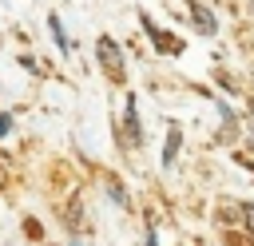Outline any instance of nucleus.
Here are the masks:
<instances>
[{
  "mask_svg": "<svg viewBox=\"0 0 254 246\" xmlns=\"http://www.w3.org/2000/svg\"><path fill=\"white\" fill-rule=\"evenodd\" d=\"M95 52H99V63H103V71H107L111 79H123V48H119L111 36H99Z\"/></svg>",
  "mask_w": 254,
  "mask_h": 246,
  "instance_id": "f257e3e1",
  "label": "nucleus"
},
{
  "mask_svg": "<svg viewBox=\"0 0 254 246\" xmlns=\"http://www.w3.org/2000/svg\"><path fill=\"white\" fill-rule=\"evenodd\" d=\"M190 16H194V24H198V32H206V36H214L218 32V24H214V16L198 4V0H190Z\"/></svg>",
  "mask_w": 254,
  "mask_h": 246,
  "instance_id": "f03ea898",
  "label": "nucleus"
},
{
  "mask_svg": "<svg viewBox=\"0 0 254 246\" xmlns=\"http://www.w3.org/2000/svg\"><path fill=\"white\" fill-rule=\"evenodd\" d=\"M127 139H131V143H139V139H143V127H139V103H135V95H127Z\"/></svg>",
  "mask_w": 254,
  "mask_h": 246,
  "instance_id": "7ed1b4c3",
  "label": "nucleus"
},
{
  "mask_svg": "<svg viewBox=\"0 0 254 246\" xmlns=\"http://www.w3.org/2000/svg\"><path fill=\"white\" fill-rule=\"evenodd\" d=\"M179 147H183V131H179V127H171V131H167V143H163V167H171V163H175Z\"/></svg>",
  "mask_w": 254,
  "mask_h": 246,
  "instance_id": "20e7f679",
  "label": "nucleus"
},
{
  "mask_svg": "<svg viewBox=\"0 0 254 246\" xmlns=\"http://www.w3.org/2000/svg\"><path fill=\"white\" fill-rule=\"evenodd\" d=\"M143 28H147V36L155 40V48H159V52H179V44H171V40H167V36H163V32H159V28H155L147 16H143Z\"/></svg>",
  "mask_w": 254,
  "mask_h": 246,
  "instance_id": "39448f33",
  "label": "nucleus"
},
{
  "mask_svg": "<svg viewBox=\"0 0 254 246\" xmlns=\"http://www.w3.org/2000/svg\"><path fill=\"white\" fill-rule=\"evenodd\" d=\"M48 28H52V40L60 44V52L67 56V52H71V44H67V32H64V24H60V16H48Z\"/></svg>",
  "mask_w": 254,
  "mask_h": 246,
  "instance_id": "423d86ee",
  "label": "nucleus"
},
{
  "mask_svg": "<svg viewBox=\"0 0 254 246\" xmlns=\"http://www.w3.org/2000/svg\"><path fill=\"white\" fill-rule=\"evenodd\" d=\"M238 214H242V218H246V226L254 230V202H242V206H238Z\"/></svg>",
  "mask_w": 254,
  "mask_h": 246,
  "instance_id": "0eeeda50",
  "label": "nucleus"
},
{
  "mask_svg": "<svg viewBox=\"0 0 254 246\" xmlns=\"http://www.w3.org/2000/svg\"><path fill=\"white\" fill-rule=\"evenodd\" d=\"M107 194H111L119 206H127V194H123V186H119V183H111V190H107Z\"/></svg>",
  "mask_w": 254,
  "mask_h": 246,
  "instance_id": "6e6552de",
  "label": "nucleus"
},
{
  "mask_svg": "<svg viewBox=\"0 0 254 246\" xmlns=\"http://www.w3.org/2000/svg\"><path fill=\"white\" fill-rule=\"evenodd\" d=\"M8 131H12V115H8V111H0V139H4Z\"/></svg>",
  "mask_w": 254,
  "mask_h": 246,
  "instance_id": "1a4fd4ad",
  "label": "nucleus"
}]
</instances>
